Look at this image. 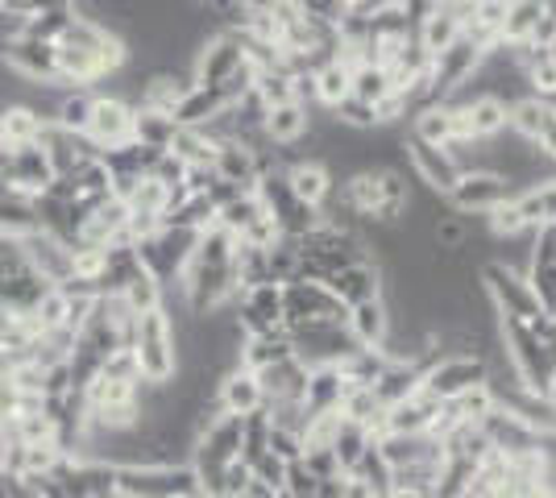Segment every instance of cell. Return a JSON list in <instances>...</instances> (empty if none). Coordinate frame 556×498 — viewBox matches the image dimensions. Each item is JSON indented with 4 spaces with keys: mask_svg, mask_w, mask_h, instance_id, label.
<instances>
[{
    "mask_svg": "<svg viewBox=\"0 0 556 498\" xmlns=\"http://www.w3.org/2000/svg\"><path fill=\"white\" fill-rule=\"evenodd\" d=\"M498 341L510 366V379L528 395H553L556 354L532 332L528 320H498Z\"/></svg>",
    "mask_w": 556,
    "mask_h": 498,
    "instance_id": "1",
    "label": "cell"
},
{
    "mask_svg": "<svg viewBox=\"0 0 556 498\" xmlns=\"http://www.w3.org/2000/svg\"><path fill=\"white\" fill-rule=\"evenodd\" d=\"M134 357H138L141 382H170L179 370V341H175V320L166 308L141 311L138 332H134Z\"/></svg>",
    "mask_w": 556,
    "mask_h": 498,
    "instance_id": "2",
    "label": "cell"
},
{
    "mask_svg": "<svg viewBox=\"0 0 556 498\" xmlns=\"http://www.w3.org/2000/svg\"><path fill=\"white\" fill-rule=\"evenodd\" d=\"M478 283H482V295L490 299V308L498 311V320H535L540 316V304H535L532 286H528V274L507 266V261H482L478 266Z\"/></svg>",
    "mask_w": 556,
    "mask_h": 498,
    "instance_id": "3",
    "label": "cell"
},
{
    "mask_svg": "<svg viewBox=\"0 0 556 498\" xmlns=\"http://www.w3.org/2000/svg\"><path fill=\"white\" fill-rule=\"evenodd\" d=\"M254 195L262 200V208L275 216V225L282 238H303L307 229L320 225V208L303 204L300 195L291 191V183H287L282 170H262L254 183Z\"/></svg>",
    "mask_w": 556,
    "mask_h": 498,
    "instance_id": "4",
    "label": "cell"
},
{
    "mask_svg": "<svg viewBox=\"0 0 556 498\" xmlns=\"http://www.w3.org/2000/svg\"><path fill=\"white\" fill-rule=\"evenodd\" d=\"M195 241H200L195 229H184V225H159L150 238L138 241V258L159 283L170 286L179 274H184V266H187V258H191V250H195Z\"/></svg>",
    "mask_w": 556,
    "mask_h": 498,
    "instance_id": "5",
    "label": "cell"
},
{
    "mask_svg": "<svg viewBox=\"0 0 556 498\" xmlns=\"http://www.w3.org/2000/svg\"><path fill=\"white\" fill-rule=\"evenodd\" d=\"M515 200V183L498 170H462V179L444 195V204L457 216H490Z\"/></svg>",
    "mask_w": 556,
    "mask_h": 498,
    "instance_id": "6",
    "label": "cell"
},
{
    "mask_svg": "<svg viewBox=\"0 0 556 498\" xmlns=\"http://www.w3.org/2000/svg\"><path fill=\"white\" fill-rule=\"evenodd\" d=\"M478 427L486 432L490 449L503 452L507 461H519V457H548V436L535 432L528 420H519V416L503 404H494V411H490Z\"/></svg>",
    "mask_w": 556,
    "mask_h": 498,
    "instance_id": "7",
    "label": "cell"
},
{
    "mask_svg": "<svg viewBox=\"0 0 556 498\" xmlns=\"http://www.w3.org/2000/svg\"><path fill=\"white\" fill-rule=\"evenodd\" d=\"M482 382H490V361L478 354H444L437 357V366L424 374V395H432V399H441V404H448V399H457V395H465V391H473V386H482Z\"/></svg>",
    "mask_w": 556,
    "mask_h": 498,
    "instance_id": "8",
    "label": "cell"
},
{
    "mask_svg": "<svg viewBox=\"0 0 556 498\" xmlns=\"http://www.w3.org/2000/svg\"><path fill=\"white\" fill-rule=\"evenodd\" d=\"M482 67V50L473 47L469 38H457L448 50H441L428 67V100H453V95L465 92V84L473 79V72ZM424 100V104H428Z\"/></svg>",
    "mask_w": 556,
    "mask_h": 498,
    "instance_id": "9",
    "label": "cell"
},
{
    "mask_svg": "<svg viewBox=\"0 0 556 498\" xmlns=\"http://www.w3.org/2000/svg\"><path fill=\"white\" fill-rule=\"evenodd\" d=\"M349 308L328 291L325 283H312V279H291L282 283V324L295 329L307 320H345Z\"/></svg>",
    "mask_w": 556,
    "mask_h": 498,
    "instance_id": "10",
    "label": "cell"
},
{
    "mask_svg": "<svg viewBox=\"0 0 556 498\" xmlns=\"http://www.w3.org/2000/svg\"><path fill=\"white\" fill-rule=\"evenodd\" d=\"M241 63H245L241 38H237L232 29H216V34H208V38L200 42V50H195V59H191V79L204 84V88H216V84H225Z\"/></svg>",
    "mask_w": 556,
    "mask_h": 498,
    "instance_id": "11",
    "label": "cell"
},
{
    "mask_svg": "<svg viewBox=\"0 0 556 498\" xmlns=\"http://www.w3.org/2000/svg\"><path fill=\"white\" fill-rule=\"evenodd\" d=\"M403 158L407 166L416 170V179L424 183L428 191H437V195H448L453 183L462 179V163L453 158V150H444V145H432V142H419V138H403Z\"/></svg>",
    "mask_w": 556,
    "mask_h": 498,
    "instance_id": "12",
    "label": "cell"
},
{
    "mask_svg": "<svg viewBox=\"0 0 556 498\" xmlns=\"http://www.w3.org/2000/svg\"><path fill=\"white\" fill-rule=\"evenodd\" d=\"M88 142L104 154V150H116V145L134 142V104L121 100L113 92H96L92 100V120H88Z\"/></svg>",
    "mask_w": 556,
    "mask_h": 498,
    "instance_id": "13",
    "label": "cell"
},
{
    "mask_svg": "<svg viewBox=\"0 0 556 498\" xmlns=\"http://www.w3.org/2000/svg\"><path fill=\"white\" fill-rule=\"evenodd\" d=\"M407 133L419 138V142H432L448 150L453 142H465L462 108L453 100H428V104H419L416 113H412V129Z\"/></svg>",
    "mask_w": 556,
    "mask_h": 498,
    "instance_id": "14",
    "label": "cell"
},
{
    "mask_svg": "<svg viewBox=\"0 0 556 498\" xmlns=\"http://www.w3.org/2000/svg\"><path fill=\"white\" fill-rule=\"evenodd\" d=\"M4 67L22 75L29 84H59V59H54V42H38V38H17L4 47Z\"/></svg>",
    "mask_w": 556,
    "mask_h": 498,
    "instance_id": "15",
    "label": "cell"
},
{
    "mask_svg": "<svg viewBox=\"0 0 556 498\" xmlns=\"http://www.w3.org/2000/svg\"><path fill=\"white\" fill-rule=\"evenodd\" d=\"M212 170H216V179H225V183H232V188L254 191L257 175H262V145L237 142V138H220L216 158H212Z\"/></svg>",
    "mask_w": 556,
    "mask_h": 498,
    "instance_id": "16",
    "label": "cell"
},
{
    "mask_svg": "<svg viewBox=\"0 0 556 498\" xmlns=\"http://www.w3.org/2000/svg\"><path fill=\"white\" fill-rule=\"evenodd\" d=\"M325 286L345 304V308H353V304H366V299L387 295V270H382L378 261H353L345 270H337Z\"/></svg>",
    "mask_w": 556,
    "mask_h": 498,
    "instance_id": "17",
    "label": "cell"
},
{
    "mask_svg": "<svg viewBox=\"0 0 556 498\" xmlns=\"http://www.w3.org/2000/svg\"><path fill=\"white\" fill-rule=\"evenodd\" d=\"M38 145L47 150L50 166H54V179H59V175H71L79 163H88V158H96V154H100V150L88 142V133H71V129L54 125V120H47V125H42V138H38Z\"/></svg>",
    "mask_w": 556,
    "mask_h": 498,
    "instance_id": "18",
    "label": "cell"
},
{
    "mask_svg": "<svg viewBox=\"0 0 556 498\" xmlns=\"http://www.w3.org/2000/svg\"><path fill=\"white\" fill-rule=\"evenodd\" d=\"M232 104H237V95H232L225 84H216V88L191 84V88H187V95L179 100V108H175L170 117L179 120V125H187V129H208L212 120L220 117L225 108H232Z\"/></svg>",
    "mask_w": 556,
    "mask_h": 498,
    "instance_id": "19",
    "label": "cell"
},
{
    "mask_svg": "<svg viewBox=\"0 0 556 498\" xmlns=\"http://www.w3.org/2000/svg\"><path fill=\"white\" fill-rule=\"evenodd\" d=\"M22 245H25V258L29 266L47 279L50 286L67 283L71 279V245L59 238H50L42 229H34V233H22Z\"/></svg>",
    "mask_w": 556,
    "mask_h": 498,
    "instance_id": "20",
    "label": "cell"
},
{
    "mask_svg": "<svg viewBox=\"0 0 556 498\" xmlns=\"http://www.w3.org/2000/svg\"><path fill=\"white\" fill-rule=\"evenodd\" d=\"M453 104L462 108L465 138L486 142V138L507 133V100H498V95H469V100H453Z\"/></svg>",
    "mask_w": 556,
    "mask_h": 498,
    "instance_id": "21",
    "label": "cell"
},
{
    "mask_svg": "<svg viewBox=\"0 0 556 498\" xmlns=\"http://www.w3.org/2000/svg\"><path fill=\"white\" fill-rule=\"evenodd\" d=\"M216 404L225 407L229 416H254L266 407V395H262V382H257L254 370H241V366H232L220 374L216 382Z\"/></svg>",
    "mask_w": 556,
    "mask_h": 498,
    "instance_id": "22",
    "label": "cell"
},
{
    "mask_svg": "<svg viewBox=\"0 0 556 498\" xmlns=\"http://www.w3.org/2000/svg\"><path fill=\"white\" fill-rule=\"evenodd\" d=\"M345 329L353 332V341L362 349H382L387 336H391V304H387V295L366 299V304H353L345 316Z\"/></svg>",
    "mask_w": 556,
    "mask_h": 498,
    "instance_id": "23",
    "label": "cell"
},
{
    "mask_svg": "<svg viewBox=\"0 0 556 498\" xmlns=\"http://www.w3.org/2000/svg\"><path fill=\"white\" fill-rule=\"evenodd\" d=\"M262 395H266V404H303V391H307V366H303L300 357H282L275 366H266L262 374Z\"/></svg>",
    "mask_w": 556,
    "mask_h": 498,
    "instance_id": "24",
    "label": "cell"
},
{
    "mask_svg": "<svg viewBox=\"0 0 556 498\" xmlns=\"http://www.w3.org/2000/svg\"><path fill=\"white\" fill-rule=\"evenodd\" d=\"M282 175H287V183H291V191L300 195L303 204H312V208H320L328 195L337 191V175L328 170L320 158H295V163L282 166Z\"/></svg>",
    "mask_w": 556,
    "mask_h": 498,
    "instance_id": "25",
    "label": "cell"
},
{
    "mask_svg": "<svg viewBox=\"0 0 556 498\" xmlns=\"http://www.w3.org/2000/svg\"><path fill=\"white\" fill-rule=\"evenodd\" d=\"M437 416H441V399L416 391V395H407V399H399V404L387 407L378 436H382V432H432Z\"/></svg>",
    "mask_w": 556,
    "mask_h": 498,
    "instance_id": "26",
    "label": "cell"
},
{
    "mask_svg": "<svg viewBox=\"0 0 556 498\" xmlns=\"http://www.w3.org/2000/svg\"><path fill=\"white\" fill-rule=\"evenodd\" d=\"M307 129H312V113H307V104H300V100L275 104L262 117V138L270 145H300L307 138Z\"/></svg>",
    "mask_w": 556,
    "mask_h": 498,
    "instance_id": "27",
    "label": "cell"
},
{
    "mask_svg": "<svg viewBox=\"0 0 556 498\" xmlns=\"http://www.w3.org/2000/svg\"><path fill=\"white\" fill-rule=\"evenodd\" d=\"M349 382L341 374V366H312L307 370V391H303V407L307 416H328V411H341Z\"/></svg>",
    "mask_w": 556,
    "mask_h": 498,
    "instance_id": "28",
    "label": "cell"
},
{
    "mask_svg": "<svg viewBox=\"0 0 556 498\" xmlns=\"http://www.w3.org/2000/svg\"><path fill=\"white\" fill-rule=\"evenodd\" d=\"M556 120V108L548 100H540V95H519L515 104H507V129L515 138H523V142H540L544 138V129Z\"/></svg>",
    "mask_w": 556,
    "mask_h": 498,
    "instance_id": "29",
    "label": "cell"
},
{
    "mask_svg": "<svg viewBox=\"0 0 556 498\" xmlns=\"http://www.w3.org/2000/svg\"><path fill=\"white\" fill-rule=\"evenodd\" d=\"M13 183H17L25 195H34V200L54 183V166H50L47 150L38 142L13 150Z\"/></svg>",
    "mask_w": 556,
    "mask_h": 498,
    "instance_id": "30",
    "label": "cell"
},
{
    "mask_svg": "<svg viewBox=\"0 0 556 498\" xmlns=\"http://www.w3.org/2000/svg\"><path fill=\"white\" fill-rule=\"evenodd\" d=\"M457 38H462V17H457L453 9H444V4H432V9L416 22V42L428 50L432 59H437L441 50L453 47Z\"/></svg>",
    "mask_w": 556,
    "mask_h": 498,
    "instance_id": "31",
    "label": "cell"
},
{
    "mask_svg": "<svg viewBox=\"0 0 556 498\" xmlns=\"http://www.w3.org/2000/svg\"><path fill=\"white\" fill-rule=\"evenodd\" d=\"M291 336L287 332H270V336H241V345H237V366L241 370H254L262 374L266 366H275L282 357H291Z\"/></svg>",
    "mask_w": 556,
    "mask_h": 498,
    "instance_id": "32",
    "label": "cell"
},
{
    "mask_svg": "<svg viewBox=\"0 0 556 498\" xmlns=\"http://www.w3.org/2000/svg\"><path fill=\"white\" fill-rule=\"evenodd\" d=\"M515 213L523 216V225L528 229H544V225H553L556 220V179H544V183H532V188L515 191Z\"/></svg>",
    "mask_w": 556,
    "mask_h": 498,
    "instance_id": "33",
    "label": "cell"
},
{
    "mask_svg": "<svg viewBox=\"0 0 556 498\" xmlns=\"http://www.w3.org/2000/svg\"><path fill=\"white\" fill-rule=\"evenodd\" d=\"M540 17H544V4L540 0H507L498 47H523V42H532Z\"/></svg>",
    "mask_w": 556,
    "mask_h": 498,
    "instance_id": "34",
    "label": "cell"
},
{
    "mask_svg": "<svg viewBox=\"0 0 556 498\" xmlns=\"http://www.w3.org/2000/svg\"><path fill=\"white\" fill-rule=\"evenodd\" d=\"M349 79H353V67L341 63V59H328L312 72V88H316V104L320 108H337L349 95Z\"/></svg>",
    "mask_w": 556,
    "mask_h": 498,
    "instance_id": "35",
    "label": "cell"
},
{
    "mask_svg": "<svg viewBox=\"0 0 556 498\" xmlns=\"http://www.w3.org/2000/svg\"><path fill=\"white\" fill-rule=\"evenodd\" d=\"M179 133V120L170 113H154V108H134V142L154 145V150H170Z\"/></svg>",
    "mask_w": 556,
    "mask_h": 498,
    "instance_id": "36",
    "label": "cell"
},
{
    "mask_svg": "<svg viewBox=\"0 0 556 498\" xmlns=\"http://www.w3.org/2000/svg\"><path fill=\"white\" fill-rule=\"evenodd\" d=\"M394 92V79L382 63H357L353 67V79H349V95L366 100V104H378Z\"/></svg>",
    "mask_w": 556,
    "mask_h": 498,
    "instance_id": "37",
    "label": "cell"
},
{
    "mask_svg": "<svg viewBox=\"0 0 556 498\" xmlns=\"http://www.w3.org/2000/svg\"><path fill=\"white\" fill-rule=\"evenodd\" d=\"M370 440H374L370 427L353 424V420H341V424H337V436H332V445H328V449L337 452V461H341V474H349V470L362 461V452L370 449Z\"/></svg>",
    "mask_w": 556,
    "mask_h": 498,
    "instance_id": "38",
    "label": "cell"
},
{
    "mask_svg": "<svg viewBox=\"0 0 556 498\" xmlns=\"http://www.w3.org/2000/svg\"><path fill=\"white\" fill-rule=\"evenodd\" d=\"M216 138H212L208 129H187L179 125V133H175V142H170V154H179L187 166H212L216 158Z\"/></svg>",
    "mask_w": 556,
    "mask_h": 498,
    "instance_id": "39",
    "label": "cell"
},
{
    "mask_svg": "<svg viewBox=\"0 0 556 498\" xmlns=\"http://www.w3.org/2000/svg\"><path fill=\"white\" fill-rule=\"evenodd\" d=\"M92 88H67L63 100H59V108H54V125H63L71 133H84L88 120H92Z\"/></svg>",
    "mask_w": 556,
    "mask_h": 498,
    "instance_id": "40",
    "label": "cell"
},
{
    "mask_svg": "<svg viewBox=\"0 0 556 498\" xmlns=\"http://www.w3.org/2000/svg\"><path fill=\"white\" fill-rule=\"evenodd\" d=\"M121 295H125V304L138 311V316H141V311L163 308V283H159V279H154L146 266H141V270L134 274V279H129V283L121 286Z\"/></svg>",
    "mask_w": 556,
    "mask_h": 498,
    "instance_id": "41",
    "label": "cell"
},
{
    "mask_svg": "<svg viewBox=\"0 0 556 498\" xmlns=\"http://www.w3.org/2000/svg\"><path fill=\"white\" fill-rule=\"evenodd\" d=\"M38 216H34V200H0V233H34Z\"/></svg>",
    "mask_w": 556,
    "mask_h": 498,
    "instance_id": "42",
    "label": "cell"
},
{
    "mask_svg": "<svg viewBox=\"0 0 556 498\" xmlns=\"http://www.w3.org/2000/svg\"><path fill=\"white\" fill-rule=\"evenodd\" d=\"M328 117L341 120V125H349V129H378V113H374V104H366V100H357V95H345L337 108H328Z\"/></svg>",
    "mask_w": 556,
    "mask_h": 498,
    "instance_id": "43",
    "label": "cell"
},
{
    "mask_svg": "<svg viewBox=\"0 0 556 498\" xmlns=\"http://www.w3.org/2000/svg\"><path fill=\"white\" fill-rule=\"evenodd\" d=\"M282 490H287L291 498H312L316 490H320V477L312 474L300 457V461H291V465H287V482H282Z\"/></svg>",
    "mask_w": 556,
    "mask_h": 498,
    "instance_id": "44",
    "label": "cell"
},
{
    "mask_svg": "<svg viewBox=\"0 0 556 498\" xmlns=\"http://www.w3.org/2000/svg\"><path fill=\"white\" fill-rule=\"evenodd\" d=\"M266 449L275 452L278 461H300L303 457V436L300 432H287V427H270V436H266Z\"/></svg>",
    "mask_w": 556,
    "mask_h": 498,
    "instance_id": "45",
    "label": "cell"
},
{
    "mask_svg": "<svg viewBox=\"0 0 556 498\" xmlns=\"http://www.w3.org/2000/svg\"><path fill=\"white\" fill-rule=\"evenodd\" d=\"M100 374L104 379H121V382H138V357L134 349H113V354L104 357V366H100Z\"/></svg>",
    "mask_w": 556,
    "mask_h": 498,
    "instance_id": "46",
    "label": "cell"
},
{
    "mask_svg": "<svg viewBox=\"0 0 556 498\" xmlns=\"http://www.w3.org/2000/svg\"><path fill=\"white\" fill-rule=\"evenodd\" d=\"M303 465L320 477V482H325V477H341V461H337L332 449H303Z\"/></svg>",
    "mask_w": 556,
    "mask_h": 498,
    "instance_id": "47",
    "label": "cell"
},
{
    "mask_svg": "<svg viewBox=\"0 0 556 498\" xmlns=\"http://www.w3.org/2000/svg\"><path fill=\"white\" fill-rule=\"evenodd\" d=\"M4 9H17L25 17H34V13H50V9H75V0H9Z\"/></svg>",
    "mask_w": 556,
    "mask_h": 498,
    "instance_id": "48",
    "label": "cell"
},
{
    "mask_svg": "<svg viewBox=\"0 0 556 498\" xmlns=\"http://www.w3.org/2000/svg\"><path fill=\"white\" fill-rule=\"evenodd\" d=\"M535 150H540V154H544L548 163H556V120L548 125V129H544V138L535 142Z\"/></svg>",
    "mask_w": 556,
    "mask_h": 498,
    "instance_id": "49",
    "label": "cell"
},
{
    "mask_svg": "<svg viewBox=\"0 0 556 498\" xmlns=\"http://www.w3.org/2000/svg\"><path fill=\"white\" fill-rule=\"evenodd\" d=\"M0 179H13V145L0 142Z\"/></svg>",
    "mask_w": 556,
    "mask_h": 498,
    "instance_id": "50",
    "label": "cell"
},
{
    "mask_svg": "<svg viewBox=\"0 0 556 498\" xmlns=\"http://www.w3.org/2000/svg\"><path fill=\"white\" fill-rule=\"evenodd\" d=\"M391 498H428V495H419V490H391Z\"/></svg>",
    "mask_w": 556,
    "mask_h": 498,
    "instance_id": "51",
    "label": "cell"
},
{
    "mask_svg": "<svg viewBox=\"0 0 556 498\" xmlns=\"http://www.w3.org/2000/svg\"><path fill=\"white\" fill-rule=\"evenodd\" d=\"M457 498H478V495H473V490H462V495H457Z\"/></svg>",
    "mask_w": 556,
    "mask_h": 498,
    "instance_id": "52",
    "label": "cell"
},
{
    "mask_svg": "<svg viewBox=\"0 0 556 498\" xmlns=\"http://www.w3.org/2000/svg\"><path fill=\"white\" fill-rule=\"evenodd\" d=\"M179 498H204V495H200V490H191V495H179Z\"/></svg>",
    "mask_w": 556,
    "mask_h": 498,
    "instance_id": "53",
    "label": "cell"
},
{
    "mask_svg": "<svg viewBox=\"0 0 556 498\" xmlns=\"http://www.w3.org/2000/svg\"><path fill=\"white\" fill-rule=\"evenodd\" d=\"M553 399H556V374H553Z\"/></svg>",
    "mask_w": 556,
    "mask_h": 498,
    "instance_id": "54",
    "label": "cell"
},
{
    "mask_svg": "<svg viewBox=\"0 0 556 498\" xmlns=\"http://www.w3.org/2000/svg\"><path fill=\"white\" fill-rule=\"evenodd\" d=\"M4 4H9V0H0V9H4Z\"/></svg>",
    "mask_w": 556,
    "mask_h": 498,
    "instance_id": "55",
    "label": "cell"
},
{
    "mask_svg": "<svg viewBox=\"0 0 556 498\" xmlns=\"http://www.w3.org/2000/svg\"><path fill=\"white\" fill-rule=\"evenodd\" d=\"M225 498H241V495H225Z\"/></svg>",
    "mask_w": 556,
    "mask_h": 498,
    "instance_id": "56",
    "label": "cell"
}]
</instances>
